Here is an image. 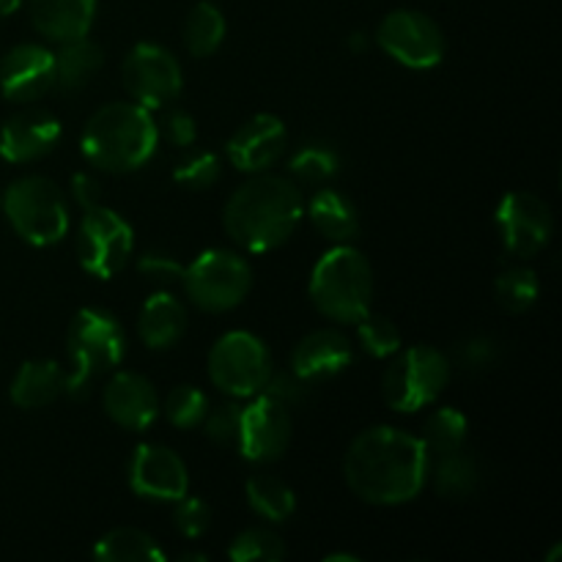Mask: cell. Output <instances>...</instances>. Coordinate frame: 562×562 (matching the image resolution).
I'll return each mask as SVG.
<instances>
[{
    "label": "cell",
    "mask_w": 562,
    "mask_h": 562,
    "mask_svg": "<svg viewBox=\"0 0 562 562\" xmlns=\"http://www.w3.org/2000/svg\"><path fill=\"white\" fill-rule=\"evenodd\" d=\"M431 475V453L420 437L393 426L366 428L344 459L346 486L362 503L390 508L412 503Z\"/></svg>",
    "instance_id": "6da1fadb"
},
{
    "label": "cell",
    "mask_w": 562,
    "mask_h": 562,
    "mask_svg": "<svg viewBox=\"0 0 562 562\" xmlns=\"http://www.w3.org/2000/svg\"><path fill=\"white\" fill-rule=\"evenodd\" d=\"M305 203L294 179L278 173H252L223 209L225 234L247 252H269L285 245L300 228Z\"/></svg>",
    "instance_id": "7a4b0ae2"
},
{
    "label": "cell",
    "mask_w": 562,
    "mask_h": 562,
    "mask_svg": "<svg viewBox=\"0 0 562 562\" xmlns=\"http://www.w3.org/2000/svg\"><path fill=\"white\" fill-rule=\"evenodd\" d=\"M159 124L151 110L137 102H110L86 121L80 151L102 173H132L154 157Z\"/></svg>",
    "instance_id": "3957f363"
},
{
    "label": "cell",
    "mask_w": 562,
    "mask_h": 562,
    "mask_svg": "<svg viewBox=\"0 0 562 562\" xmlns=\"http://www.w3.org/2000/svg\"><path fill=\"white\" fill-rule=\"evenodd\" d=\"M307 294L324 318L338 324H357L371 311V261L357 247L335 245L313 267Z\"/></svg>",
    "instance_id": "277c9868"
},
{
    "label": "cell",
    "mask_w": 562,
    "mask_h": 562,
    "mask_svg": "<svg viewBox=\"0 0 562 562\" xmlns=\"http://www.w3.org/2000/svg\"><path fill=\"white\" fill-rule=\"evenodd\" d=\"M66 393L80 398L102 373L115 371L126 355V333L119 318L104 307H80L66 329Z\"/></svg>",
    "instance_id": "5b68a950"
},
{
    "label": "cell",
    "mask_w": 562,
    "mask_h": 562,
    "mask_svg": "<svg viewBox=\"0 0 562 562\" xmlns=\"http://www.w3.org/2000/svg\"><path fill=\"white\" fill-rule=\"evenodd\" d=\"M14 234L33 247H49L69 234V206L64 192L47 176H22L0 195Z\"/></svg>",
    "instance_id": "8992f818"
},
{
    "label": "cell",
    "mask_w": 562,
    "mask_h": 562,
    "mask_svg": "<svg viewBox=\"0 0 562 562\" xmlns=\"http://www.w3.org/2000/svg\"><path fill=\"white\" fill-rule=\"evenodd\" d=\"M395 360L384 373V401L390 409L409 415L423 406L434 404L445 393L450 382V357L434 346H412L406 351H395Z\"/></svg>",
    "instance_id": "52a82bcc"
},
{
    "label": "cell",
    "mask_w": 562,
    "mask_h": 562,
    "mask_svg": "<svg viewBox=\"0 0 562 562\" xmlns=\"http://www.w3.org/2000/svg\"><path fill=\"white\" fill-rule=\"evenodd\" d=\"M187 296L203 313H228L247 300L252 289V269L234 250H206L184 267L181 278Z\"/></svg>",
    "instance_id": "ba28073f"
},
{
    "label": "cell",
    "mask_w": 562,
    "mask_h": 562,
    "mask_svg": "<svg viewBox=\"0 0 562 562\" xmlns=\"http://www.w3.org/2000/svg\"><path fill=\"white\" fill-rule=\"evenodd\" d=\"M272 355L258 335L234 329L209 351V379L231 398H252L272 376Z\"/></svg>",
    "instance_id": "9c48e42d"
},
{
    "label": "cell",
    "mask_w": 562,
    "mask_h": 562,
    "mask_svg": "<svg viewBox=\"0 0 562 562\" xmlns=\"http://www.w3.org/2000/svg\"><path fill=\"white\" fill-rule=\"evenodd\" d=\"M135 250V231L121 214L108 206L86 209L77 234V252L88 274L99 280H110L126 267Z\"/></svg>",
    "instance_id": "30bf717a"
},
{
    "label": "cell",
    "mask_w": 562,
    "mask_h": 562,
    "mask_svg": "<svg viewBox=\"0 0 562 562\" xmlns=\"http://www.w3.org/2000/svg\"><path fill=\"white\" fill-rule=\"evenodd\" d=\"M376 44L406 69H434L442 64L445 33L437 20L415 9H395L379 22Z\"/></svg>",
    "instance_id": "8fae6325"
},
{
    "label": "cell",
    "mask_w": 562,
    "mask_h": 562,
    "mask_svg": "<svg viewBox=\"0 0 562 562\" xmlns=\"http://www.w3.org/2000/svg\"><path fill=\"white\" fill-rule=\"evenodd\" d=\"M121 80L132 102L143 104L148 110H159L165 104L176 102L184 88V75L170 49L159 44L140 42L126 53L121 64Z\"/></svg>",
    "instance_id": "7c38bea8"
},
{
    "label": "cell",
    "mask_w": 562,
    "mask_h": 562,
    "mask_svg": "<svg viewBox=\"0 0 562 562\" xmlns=\"http://www.w3.org/2000/svg\"><path fill=\"white\" fill-rule=\"evenodd\" d=\"M497 228L505 250L514 258H536L552 241L554 214L543 198L532 192H505L497 206Z\"/></svg>",
    "instance_id": "4fadbf2b"
},
{
    "label": "cell",
    "mask_w": 562,
    "mask_h": 562,
    "mask_svg": "<svg viewBox=\"0 0 562 562\" xmlns=\"http://www.w3.org/2000/svg\"><path fill=\"white\" fill-rule=\"evenodd\" d=\"M291 442V409L278 401L258 395L252 404L241 406L239 437L236 450L250 464H272L289 450Z\"/></svg>",
    "instance_id": "5bb4252c"
},
{
    "label": "cell",
    "mask_w": 562,
    "mask_h": 562,
    "mask_svg": "<svg viewBox=\"0 0 562 562\" xmlns=\"http://www.w3.org/2000/svg\"><path fill=\"white\" fill-rule=\"evenodd\" d=\"M130 486L140 499L176 503L190 492V472L184 459L165 445H137L130 461Z\"/></svg>",
    "instance_id": "9a60e30c"
},
{
    "label": "cell",
    "mask_w": 562,
    "mask_h": 562,
    "mask_svg": "<svg viewBox=\"0 0 562 562\" xmlns=\"http://www.w3.org/2000/svg\"><path fill=\"white\" fill-rule=\"evenodd\" d=\"M55 88V53L44 44H16L0 60V91L9 102H36Z\"/></svg>",
    "instance_id": "2e32d148"
},
{
    "label": "cell",
    "mask_w": 562,
    "mask_h": 562,
    "mask_svg": "<svg viewBox=\"0 0 562 562\" xmlns=\"http://www.w3.org/2000/svg\"><path fill=\"white\" fill-rule=\"evenodd\" d=\"M285 146H289V132L283 121L272 113H258L234 132L225 151L234 168L252 176L272 168L283 157Z\"/></svg>",
    "instance_id": "e0dca14e"
},
{
    "label": "cell",
    "mask_w": 562,
    "mask_h": 562,
    "mask_svg": "<svg viewBox=\"0 0 562 562\" xmlns=\"http://www.w3.org/2000/svg\"><path fill=\"white\" fill-rule=\"evenodd\" d=\"M60 140V121L49 110L27 108L11 115L0 130V157L5 162L27 165L47 157Z\"/></svg>",
    "instance_id": "ac0fdd59"
},
{
    "label": "cell",
    "mask_w": 562,
    "mask_h": 562,
    "mask_svg": "<svg viewBox=\"0 0 562 562\" xmlns=\"http://www.w3.org/2000/svg\"><path fill=\"white\" fill-rule=\"evenodd\" d=\"M104 415L126 431H146L159 415V395L143 373L119 371L102 390Z\"/></svg>",
    "instance_id": "d6986e66"
},
{
    "label": "cell",
    "mask_w": 562,
    "mask_h": 562,
    "mask_svg": "<svg viewBox=\"0 0 562 562\" xmlns=\"http://www.w3.org/2000/svg\"><path fill=\"white\" fill-rule=\"evenodd\" d=\"M351 360H355L351 340L344 333H338V329L324 327L307 333L294 346V351H291V371L300 379H305L307 384H316L344 373L351 366Z\"/></svg>",
    "instance_id": "ffe728a7"
},
{
    "label": "cell",
    "mask_w": 562,
    "mask_h": 562,
    "mask_svg": "<svg viewBox=\"0 0 562 562\" xmlns=\"http://www.w3.org/2000/svg\"><path fill=\"white\" fill-rule=\"evenodd\" d=\"M99 0H27L31 22L47 42L66 44L91 33Z\"/></svg>",
    "instance_id": "44dd1931"
},
{
    "label": "cell",
    "mask_w": 562,
    "mask_h": 562,
    "mask_svg": "<svg viewBox=\"0 0 562 562\" xmlns=\"http://www.w3.org/2000/svg\"><path fill=\"white\" fill-rule=\"evenodd\" d=\"M187 333V307L168 291L148 296L137 318V335L154 351L173 349Z\"/></svg>",
    "instance_id": "7402d4cb"
},
{
    "label": "cell",
    "mask_w": 562,
    "mask_h": 562,
    "mask_svg": "<svg viewBox=\"0 0 562 562\" xmlns=\"http://www.w3.org/2000/svg\"><path fill=\"white\" fill-rule=\"evenodd\" d=\"M66 393V371L55 360H27L11 382V401L20 409H44Z\"/></svg>",
    "instance_id": "603a6c76"
},
{
    "label": "cell",
    "mask_w": 562,
    "mask_h": 562,
    "mask_svg": "<svg viewBox=\"0 0 562 562\" xmlns=\"http://www.w3.org/2000/svg\"><path fill=\"white\" fill-rule=\"evenodd\" d=\"M307 214H311V223L316 225L318 234L335 245H349L360 236V214L344 192L329 190V187L318 190L311 198Z\"/></svg>",
    "instance_id": "cb8c5ba5"
},
{
    "label": "cell",
    "mask_w": 562,
    "mask_h": 562,
    "mask_svg": "<svg viewBox=\"0 0 562 562\" xmlns=\"http://www.w3.org/2000/svg\"><path fill=\"white\" fill-rule=\"evenodd\" d=\"M104 64V53L97 42L88 36L75 38V42L60 44L55 55V88L60 91H80L93 80Z\"/></svg>",
    "instance_id": "d4e9b609"
},
{
    "label": "cell",
    "mask_w": 562,
    "mask_h": 562,
    "mask_svg": "<svg viewBox=\"0 0 562 562\" xmlns=\"http://www.w3.org/2000/svg\"><path fill=\"white\" fill-rule=\"evenodd\" d=\"M93 558L104 562H162L165 552L148 532L137 527H115L99 538Z\"/></svg>",
    "instance_id": "484cf974"
},
{
    "label": "cell",
    "mask_w": 562,
    "mask_h": 562,
    "mask_svg": "<svg viewBox=\"0 0 562 562\" xmlns=\"http://www.w3.org/2000/svg\"><path fill=\"white\" fill-rule=\"evenodd\" d=\"M225 16L223 11L214 3L203 0V3L192 5V11L187 14L184 22V47L192 58H209L220 49V44L225 42Z\"/></svg>",
    "instance_id": "4316f807"
},
{
    "label": "cell",
    "mask_w": 562,
    "mask_h": 562,
    "mask_svg": "<svg viewBox=\"0 0 562 562\" xmlns=\"http://www.w3.org/2000/svg\"><path fill=\"white\" fill-rule=\"evenodd\" d=\"M481 483V470L472 456L464 453V448L453 453L437 456L434 467V488L442 499H467L477 492Z\"/></svg>",
    "instance_id": "83f0119b"
},
{
    "label": "cell",
    "mask_w": 562,
    "mask_h": 562,
    "mask_svg": "<svg viewBox=\"0 0 562 562\" xmlns=\"http://www.w3.org/2000/svg\"><path fill=\"white\" fill-rule=\"evenodd\" d=\"M245 494H247V505H250L261 519L274 521V525L289 521L296 510V497L294 492H291V486L274 475L247 477Z\"/></svg>",
    "instance_id": "f1b7e54d"
},
{
    "label": "cell",
    "mask_w": 562,
    "mask_h": 562,
    "mask_svg": "<svg viewBox=\"0 0 562 562\" xmlns=\"http://www.w3.org/2000/svg\"><path fill=\"white\" fill-rule=\"evenodd\" d=\"M467 434H470V423L461 415L456 406H442V409L434 412L431 417L423 426V445L431 453V459L445 453H453L461 450L467 442Z\"/></svg>",
    "instance_id": "f546056e"
},
{
    "label": "cell",
    "mask_w": 562,
    "mask_h": 562,
    "mask_svg": "<svg viewBox=\"0 0 562 562\" xmlns=\"http://www.w3.org/2000/svg\"><path fill=\"white\" fill-rule=\"evenodd\" d=\"M289 173L302 184L322 187L340 173V154L327 143H305L291 157Z\"/></svg>",
    "instance_id": "4dcf8cb0"
},
{
    "label": "cell",
    "mask_w": 562,
    "mask_h": 562,
    "mask_svg": "<svg viewBox=\"0 0 562 562\" xmlns=\"http://www.w3.org/2000/svg\"><path fill=\"white\" fill-rule=\"evenodd\" d=\"M497 289L499 305L508 313H525L536 305L538 294H541V283L538 274L530 267H510L494 283Z\"/></svg>",
    "instance_id": "1f68e13d"
},
{
    "label": "cell",
    "mask_w": 562,
    "mask_h": 562,
    "mask_svg": "<svg viewBox=\"0 0 562 562\" xmlns=\"http://www.w3.org/2000/svg\"><path fill=\"white\" fill-rule=\"evenodd\" d=\"M228 558L234 562H280L285 558V543L278 532L250 527L239 532L228 547Z\"/></svg>",
    "instance_id": "d6a6232c"
},
{
    "label": "cell",
    "mask_w": 562,
    "mask_h": 562,
    "mask_svg": "<svg viewBox=\"0 0 562 562\" xmlns=\"http://www.w3.org/2000/svg\"><path fill=\"white\" fill-rule=\"evenodd\" d=\"M159 409L165 412L170 426L176 428H198L203 423L209 412V398L203 390L192 387V384H179L168 393L165 404H159Z\"/></svg>",
    "instance_id": "836d02e7"
},
{
    "label": "cell",
    "mask_w": 562,
    "mask_h": 562,
    "mask_svg": "<svg viewBox=\"0 0 562 562\" xmlns=\"http://www.w3.org/2000/svg\"><path fill=\"white\" fill-rule=\"evenodd\" d=\"M357 338L362 349L376 360H387L401 349V329L387 316H376L371 311L357 322Z\"/></svg>",
    "instance_id": "e575fe53"
},
{
    "label": "cell",
    "mask_w": 562,
    "mask_h": 562,
    "mask_svg": "<svg viewBox=\"0 0 562 562\" xmlns=\"http://www.w3.org/2000/svg\"><path fill=\"white\" fill-rule=\"evenodd\" d=\"M220 173H223V162H220L217 154L192 151L176 165L173 179L187 190H206V187L217 184Z\"/></svg>",
    "instance_id": "d590c367"
},
{
    "label": "cell",
    "mask_w": 562,
    "mask_h": 562,
    "mask_svg": "<svg viewBox=\"0 0 562 562\" xmlns=\"http://www.w3.org/2000/svg\"><path fill=\"white\" fill-rule=\"evenodd\" d=\"M239 423H241V406L217 404V406H209L201 426L206 428V437L212 439L214 445H220V448H236Z\"/></svg>",
    "instance_id": "8d00e7d4"
},
{
    "label": "cell",
    "mask_w": 562,
    "mask_h": 562,
    "mask_svg": "<svg viewBox=\"0 0 562 562\" xmlns=\"http://www.w3.org/2000/svg\"><path fill=\"white\" fill-rule=\"evenodd\" d=\"M173 525L176 530L181 532L184 538H201L203 532L209 530L212 525V508H209L206 499L201 497H181L176 499V510H173Z\"/></svg>",
    "instance_id": "74e56055"
},
{
    "label": "cell",
    "mask_w": 562,
    "mask_h": 562,
    "mask_svg": "<svg viewBox=\"0 0 562 562\" xmlns=\"http://www.w3.org/2000/svg\"><path fill=\"white\" fill-rule=\"evenodd\" d=\"M137 272H140L146 280H151L154 285H159L162 291H168L170 285L181 283V278H184V267H181L170 252H162V250L143 252L140 261H137Z\"/></svg>",
    "instance_id": "f35d334b"
},
{
    "label": "cell",
    "mask_w": 562,
    "mask_h": 562,
    "mask_svg": "<svg viewBox=\"0 0 562 562\" xmlns=\"http://www.w3.org/2000/svg\"><path fill=\"white\" fill-rule=\"evenodd\" d=\"M307 393H311V384L296 376L294 371H272V376L258 395H267V398L283 404L285 409H294V406L305 404Z\"/></svg>",
    "instance_id": "ab89813d"
},
{
    "label": "cell",
    "mask_w": 562,
    "mask_h": 562,
    "mask_svg": "<svg viewBox=\"0 0 562 562\" xmlns=\"http://www.w3.org/2000/svg\"><path fill=\"white\" fill-rule=\"evenodd\" d=\"M499 357V346L494 338L486 335H477V338L464 340V344L456 349V362L467 371H483V368H492Z\"/></svg>",
    "instance_id": "60d3db41"
},
{
    "label": "cell",
    "mask_w": 562,
    "mask_h": 562,
    "mask_svg": "<svg viewBox=\"0 0 562 562\" xmlns=\"http://www.w3.org/2000/svg\"><path fill=\"white\" fill-rule=\"evenodd\" d=\"M162 132L176 148H190L192 143H195V137H198L195 119H192L187 110H179V108L168 110V115H165Z\"/></svg>",
    "instance_id": "b9f144b4"
},
{
    "label": "cell",
    "mask_w": 562,
    "mask_h": 562,
    "mask_svg": "<svg viewBox=\"0 0 562 562\" xmlns=\"http://www.w3.org/2000/svg\"><path fill=\"white\" fill-rule=\"evenodd\" d=\"M71 195H75V201L86 212V209L102 203V187H99V181L91 173H75L71 176Z\"/></svg>",
    "instance_id": "7bdbcfd3"
},
{
    "label": "cell",
    "mask_w": 562,
    "mask_h": 562,
    "mask_svg": "<svg viewBox=\"0 0 562 562\" xmlns=\"http://www.w3.org/2000/svg\"><path fill=\"white\" fill-rule=\"evenodd\" d=\"M22 5V0H0V16H11Z\"/></svg>",
    "instance_id": "ee69618b"
},
{
    "label": "cell",
    "mask_w": 562,
    "mask_h": 562,
    "mask_svg": "<svg viewBox=\"0 0 562 562\" xmlns=\"http://www.w3.org/2000/svg\"><path fill=\"white\" fill-rule=\"evenodd\" d=\"M327 562H360V558L357 554H346V552H338V554H327L324 558Z\"/></svg>",
    "instance_id": "f6af8a7d"
},
{
    "label": "cell",
    "mask_w": 562,
    "mask_h": 562,
    "mask_svg": "<svg viewBox=\"0 0 562 562\" xmlns=\"http://www.w3.org/2000/svg\"><path fill=\"white\" fill-rule=\"evenodd\" d=\"M181 562H190V560H198V562H206L209 558H206V554H198V552H187V554H181V558H179Z\"/></svg>",
    "instance_id": "bcb514c9"
}]
</instances>
